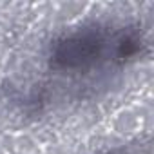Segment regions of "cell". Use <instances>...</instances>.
I'll return each instance as SVG.
<instances>
[{
    "label": "cell",
    "instance_id": "1",
    "mask_svg": "<svg viewBox=\"0 0 154 154\" xmlns=\"http://www.w3.org/2000/svg\"><path fill=\"white\" fill-rule=\"evenodd\" d=\"M107 36L102 29H80L60 42L51 53V65L62 71H80L93 67L105 54Z\"/></svg>",
    "mask_w": 154,
    "mask_h": 154
}]
</instances>
